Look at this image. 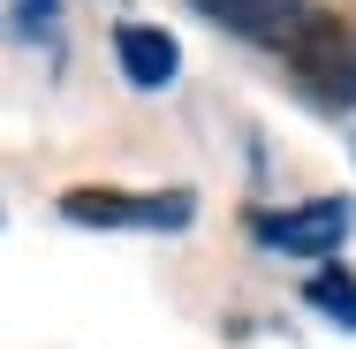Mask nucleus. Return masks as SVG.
<instances>
[{"mask_svg": "<svg viewBox=\"0 0 356 349\" xmlns=\"http://www.w3.org/2000/svg\"><path fill=\"white\" fill-rule=\"evenodd\" d=\"M220 31L266 46L326 114L356 107V23L326 0H197Z\"/></svg>", "mask_w": 356, "mask_h": 349, "instance_id": "1", "label": "nucleus"}, {"mask_svg": "<svg viewBox=\"0 0 356 349\" xmlns=\"http://www.w3.org/2000/svg\"><path fill=\"white\" fill-rule=\"evenodd\" d=\"M356 228L349 198H311V205H281V212H250V235L281 258H334Z\"/></svg>", "mask_w": 356, "mask_h": 349, "instance_id": "2", "label": "nucleus"}, {"mask_svg": "<svg viewBox=\"0 0 356 349\" xmlns=\"http://www.w3.org/2000/svg\"><path fill=\"white\" fill-rule=\"evenodd\" d=\"M61 212L83 228H182L197 198L190 190H69Z\"/></svg>", "mask_w": 356, "mask_h": 349, "instance_id": "3", "label": "nucleus"}, {"mask_svg": "<svg viewBox=\"0 0 356 349\" xmlns=\"http://www.w3.org/2000/svg\"><path fill=\"white\" fill-rule=\"evenodd\" d=\"M114 61H122V76L137 91H159V84H175V69H182V54H175V38L159 23H122L114 31Z\"/></svg>", "mask_w": 356, "mask_h": 349, "instance_id": "4", "label": "nucleus"}, {"mask_svg": "<svg viewBox=\"0 0 356 349\" xmlns=\"http://www.w3.org/2000/svg\"><path fill=\"white\" fill-rule=\"evenodd\" d=\"M303 296L326 311V319H341V327H356V281L341 274V266H318V274L303 281Z\"/></svg>", "mask_w": 356, "mask_h": 349, "instance_id": "5", "label": "nucleus"}]
</instances>
